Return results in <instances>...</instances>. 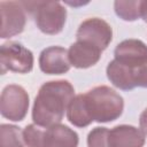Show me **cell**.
Listing matches in <instances>:
<instances>
[{"mask_svg":"<svg viewBox=\"0 0 147 147\" xmlns=\"http://www.w3.org/2000/svg\"><path fill=\"white\" fill-rule=\"evenodd\" d=\"M78 134L67 125L55 124L45 131L44 147H78Z\"/></svg>","mask_w":147,"mask_h":147,"instance_id":"cell-12","label":"cell"},{"mask_svg":"<svg viewBox=\"0 0 147 147\" xmlns=\"http://www.w3.org/2000/svg\"><path fill=\"white\" fill-rule=\"evenodd\" d=\"M23 132L16 125H0V147H24Z\"/></svg>","mask_w":147,"mask_h":147,"instance_id":"cell-16","label":"cell"},{"mask_svg":"<svg viewBox=\"0 0 147 147\" xmlns=\"http://www.w3.org/2000/svg\"><path fill=\"white\" fill-rule=\"evenodd\" d=\"M145 134L132 125H117L109 130L110 147H142Z\"/></svg>","mask_w":147,"mask_h":147,"instance_id":"cell-11","label":"cell"},{"mask_svg":"<svg viewBox=\"0 0 147 147\" xmlns=\"http://www.w3.org/2000/svg\"><path fill=\"white\" fill-rule=\"evenodd\" d=\"M93 121L108 123L117 119L124 109L123 98L109 86H96L85 94Z\"/></svg>","mask_w":147,"mask_h":147,"instance_id":"cell-2","label":"cell"},{"mask_svg":"<svg viewBox=\"0 0 147 147\" xmlns=\"http://www.w3.org/2000/svg\"><path fill=\"white\" fill-rule=\"evenodd\" d=\"M106 72L108 79L114 86L123 91H130L136 87L133 79V71L131 67L123 64L117 60H113L107 65Z\"/></svg>","mask_w":147,"mask_h":147,"instance_id":"cell-13","label":"cell"},{"mask_svg":"<svg viewBox=\"0 0 147 147\" xmlns=\"http://www.w3.org/2000/svg\"><path fill=\"white\" fill-rule=\"evenodd\" d=\"M76 37L78 41L87 42L100 51H103L113 39V30L106 21L93 17L80 23Z\"/></svg>","mask_w":147,"mask_h":147,"instance_id":"cell-6","label":"cell"},{"mask_svg":"<svg viewBox=\"0 0 147 147\" xmlns=\"http://www.w3.org/2000/svg\"><path fill=\"white\" fill-rule=\"evenodd\" d=\"M1 72L7 70L18 74H28L33 68V54L17 41H8L0 47Z\"/></svg>","mask_w":147,"mask_h":147,"instance_id":"cell-4","label":"cell"},{"mask_svg":"<svg viewBox=\"0 0 147 147\" xmlns=\"http://www.w3.org/2000/svg\"><path fill=\"white\" fill-rule=\"evenodd\" d=\"M75 96V88L68 80H51L41 85L34 99L32 121L36 125L51 127L60 124Z\"/></svg>","mask_w":147,"mask_h":147,"instance_id":"cell-1","label":"cell"},{"mask_svg":"<svg viewBox=\"0 0 147 147\" xmlns=\"http://www.w3.org/2000/svg\"><path fill=\"white\" fill-rule=\"evenodd\" d=\"M141 17L145 22H147V0L141 1Z\"/></svg>","mask_w":147,"mask_h":147,"instance_id":"cell-21","label":"cell"},{"mask_svg":"<svg viewBox=\"0 0 147 147\" xmlns=\"http://www.w3.org/2000/svg\"><path fill=\"white\" fill-rule=\"evenodd\" d=\"M1 31L0 37L2 39L20 34L25 26L26 15L25 8L22 2L18 1H1Z\"/></svg>","mask_w":147,"mask_h":147,"instance_id":"cell-7","label":"cell"},{"mask_svg":"<svg viewBox=\"0 0 147 147\" xmlns=\"http://www.w3.org/2000/svg\"><path fill=\"white\" fill-rule=\"evenodd\" d=\"M101 52L99 48L84 42L76 41L68 49V57L71 65L78 69H86L96 64L101 57Z\"/></svg>","mask_w":147,"mask_h":147,"instance_id":"cell-10","label":"cell"},{"mask_svg":"<svg viewBox=\"0 0 147 147\" xmlns=\"http://www.w3.org/2000/svg\"><path fill=\"white\" fill-rule=\"evenodd\" d=\"M29 109V95L20 85H7L0 96L1 115L13 122L23 121Z\"/></svg>","mask_w":147,"mask_h":147,"instance_id":"cell-5","label":"cell"},{"mask_svg":"<svg viewBox=\"0 0 147 147\" xmlns=\"http://www.w3.org/2000/svg\"><path fill=\"white\" fill-rule=\"evenodd\" d=\"M139 125L141 132L147 137V108L141 113L140 118H139Z\"/></svg>","mask_w":147,"mask_h":147,"instance_id":"cell-20","label":"cell"},{"mask_svg":"<svg viewBox=\"0 0 147 147\" xmlns=\"http://www.w3.org/2000/svg\"><path fill=\"white\" fill-rule=\"evenodd\" d=\"M132 71L136 87H147V61L138 67L132 68Z\"/></svg>","mask_w":147,"mask_h":147,"instance_id":"cell-19","label":"cell"},{"mask_svg":"<svg viewBox=\"0 0 147 147\" xmlns=\"http://www.w3.org/2000/svg\"><path fill=\"white\" fill-rule=\"evenodd\" d=\"M88 147H110L109 130L107 127H94L87 136Z\"/></svg>","mask_w":147,"mask_h":147,"instance_id":"cell-18","label":"cell"},{"mask_svg":"<svg viewBox=\"0 0 147 147\" xmlns=\"http://www.w3.org/2000/svg\"><path fill=\"white\" fill-rule=\"evenodd\" d=\"M116 15L124 21H136L141 17V1L140 0H117L114 2Z\"/></svg>","mask_w":147,"mask_h":147,"instance_id":"cell-15","label":"cell"},{"mask_svg":"<svg viewBox=\"0 0 147 147\" xmlns=\"http://www.w3.org/2000/svg\"><path fill=\"white\" fill-rule=\"evenodd\" d=\"M115 60L131 68L147 61V46L138 39H126L119 42L114 51Z\"/></svg>","mask_w":147,"mask_h":147,"instance_id":"cell-9","label":"cell"},{"mask_svg":"<svg viewBox=\"0 0 147 147\" xmlns=\"http://www.w3.org/2000/svg\"><path fill=\"white\" fill-rule=\"evenodd\" d=\"M45 131H41L38 125L30 124L23 130V140L26 147H44Z\"/></svg>","mask_w":147,"mask_h":147,"instance_id":"cell-17","label":"cell"},{"mask_svg":"<svg viewBox=\"0 0 147 147\" xmlns=\"http://www.w3.org/2000/svg\"><path fill=\"white\" fill-rule=\"evenodd\" d=\"M36 22L37 28L46 34L60 33L65 24L67 9L57 1H22Z\"/></svg>","mask_w":147,"mask_h":147,"instance_id":"cell-3","label":"cell"},{"mask_svg":"<svg viewBox=\"0 0 147 147\" xmlns=\"http://www.w3.org/2000/svg\"><path fill=\"white\" fill-rule=\"evenodd\" d=\"M39 67L40 70L47 75H62L68 72L71 67L68 51L61 46L45 48L39 56Z\"/></svg>","mask_w":147,"mask_h":147,"instance_id":"cell-8","label":"cell"},{"mask_svg":"<svg viewBox=\"0 0 147 147\" xmlns=\"http://www.w3.org/2000/svg\"><path fill=\"white\" fill-rule=\"evenodd\" d=\"M67 118L72 125L77 127H85L93 122L87 107L85 94H78L74 96L67 109Z\"/></svg>","mask_w":147,"mask_h":147,"instance_id":"cell-14","label":"cell"}]
</instances>
